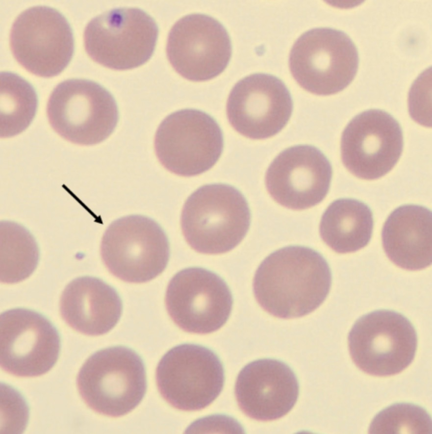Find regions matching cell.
I'll return each instance as SVG.
<instances>
[{
  "label": "cell",
  "instance_id": "obj_23",
  "mask_svg": "<svg viewBox=\"0 0 432 434\" xmlns=\"http://www.w3.org/2000/svg\"><path fill=\"white\" fill-rule=\"evenodd\" d=\"M38 97L32 85L18 75L0 73V137L16 136L33 121L38 107Z\"/></svg>",
  "mask_w": 432,
  "mask_h": 434
},
{
  "label": "cell",
  "instance_id": "obj_20",
  "mask_svg": "<svg viewBox=\"0 0 432 434\" xmlns=\"http://www.w3.org/2000/svg\"><path fill=\"white\" fill-rule=\"evenodd\" d=\"M432 218L430 209L416 204L400 206L390 213L382 230V243L396 265L416 271L431 265Z\"/></svg>",
  "mask_w": 432,
  "mask_h": 434
},
{
  "label": "cell",
  "instance_id": "obj_18",
  "mask_svg": "<svg viewBox=\"0 0 432 434\" xmlns=\"http://www.w3.org/2000/svg\"><path fill=\"white\" fill-rule=\"evenodd\" d=\"M238 405L248 417L261 421L280 419L297 401L299 384L291 368L273 358L250 362L239 372L235 384Z\"/></svg>",
  "mask_w": 432,
  "mask_h": 434
},
{
  "label": "cell",
  "instance_id": "obj_7",
  "mask_svg": "<svg viewBox=\"0 0 432 434\" xmlns=\"http://www.w3.org/2000/svg\"><path fill=\"white\" fill-rule=\"evenodd\" d=\"M158 35L154 19L137 8H119L93 18L84 32L85 51L96 62L115 70L133 69L152 55Z\"/></svg>",
  "mask_w": 432,
  "mask_h": 434
},
{
  "label": "cell",
  "instance_id": "obj_9",
  "mask_svg": "<svg viewBox=\"0 0 432 434\" xmlns=\"http://www.w3.org/2000/svg\"><path fill=\"white\" fill-rule=\"evenodd\" d=\"M154 147L161 165L183 177L201 174L211 169L222 153V131L205 112L184 109L167 116L155 134Z\"/></svg>",
  "mask_w": 432,
  "mask_h": 434
},
{
  "label": "cell",
  "instance_id": "obj_4",
  "mask_svg": "<svg viewBox=\"0 0 432 434\" xmlns=\"http://www.w3.org/2000/svg\"><path fill=\"white\" fill-rule=\"evenodd\" d=\"M47 114L58 135L83 146L105 140L119 120L118 106L112 94L99 83L81 78L65 80L54 88Z\"/></svg>",
  "mask_w": 432,
  "mask_h": 434
},
{
  "label": "cell",
  "instance_id": "obj_12",
  "mask_svg": "<svg viewBox=\"0 0 432 434\" xmlns=\"http://www.w3.org/2000/svg\"><path fill=\"white\" fill-rule=\"evenodd\" d=\"M231 292L215 273L200 267L177 273L167 286L165 304L174 322L182 330L204 334L216 331L232 308Z\"/></svg>",
  "mask_w": 432,
  "mask_h": 434
},
{
  "label": "cell",
  "instance_id": "obj_15",
  "mask_svg": "<svg viewBox=\"0 0 432 434\" xmlns=\"http://www.w3.org/2000/svg\"><path fill=\"white\" fill-rule=\"evenodd\" d=\"M404 145L398 122L380 109L364 111L354 117L341 138V156L347 169L366 180L379 179L397 163Z\"/></svg>",
  "mask_w": 432,
  "mask_h": 434
},
{
  "label": "cell",
  "instance_id": "obj_21",
  "mask_svg": "<svg viewBox=\"0 0 432 434\" xmlns=\"http://www.w3.org/2000/svg\"><path fill=\"white\" fill-rule=\"evenodd\" d=\"M373 217L370 207L354 199L332 202L324 212L319 232L323 241L339 254L356 252L365 247L372 235Z\"/></svg>",
  "mask_w": 432,
  "mask_h": 434
},
{
  "label": "cell",
  "instance_id": "obj_19",
  "mask_svg": "<svg viewBox=\"0 0 432 434\" xmlns=\"http://www.w3.org/2000/svg\"><path fill=\"white\" fill-rule=\"evenodd\" d=\"M60 311L63 319L75 330L98 336L116 325L122 312V303L115 289L102 280L83 276L65 287Z\"/></svg>",
  "mask_w": 432,
  "mask_h": 434
},
{
  "label": "cell",
  "instance_id": "obj_2",
  "mask_svg": "<svg viewBox=\"0 0 432 434\" xmlns=\"http://www.w3.org/2000/svg\"><path fill=\"white\" fill-rule=\"evenodd\" d=\"M251 212L243 195L223 183L203 185L183 205L180 224L183 236L196 251L216 255L228 252L246 235Z\"/></svg>",
  "mask_w": 432,
  "mask_h": 434
},
{
  "label": "cell",
  "instance_id": "obj_17",
  "mask_svg": "<svg viewBox=\"0 0 432 434\" xmlns=\"http://www.w3.org/2000/svg\"><path fill=\"white\" fill-rule=\"evenodd\" d=\"M332 175L331 164L316 147L299 145L280 153L267 170L265 182L271 197L288 208L303 210L326 196Z\"/></svg>",
  "mask_w": 432,
  "mask_h": 434
},
{
  "label": "cell",
  "instance_id": "obj_10",
  "mask_svg": "<svg viewBox=\"0 0 432 434\" xmlns=\"http://www.w3.org/2000/svg\"><path fill=\"white\" fill-rule=\"evenodd\" d=\"M156 384L172 407L195 411L210 405L224 383L223 365L217 355L204 346L185 343L169 350L156 369Z\"/></svg>",
  "mask_w": 432,
  "mask_h": 434
},
{
  "label": "cell",
  "instance_id": "obj_11",
  "mask_svg": "<svg viewBox=\"0 0 432 434\" xmlns=\"http://www.w3.org/2000/svg\"><path fill=\"white\" fill-rule=\"evenodd\" d=\"M10 44L18 62L43 77L61 73L74 51L69 22L56 9L47 6L31 7L19 15L12 26Z\"/></svg>",
  "mask_w": 432,
  "mask_h": 434
},
{
  "label": "cell",
  "instance_id": "obj_5",
  "mask_svg": "<svg viewBox=\"0 0 432 434\" xmlns=\"http://www.w3.org/2000/svg\"><path fill=\"white\" fill-rule=\"evenodd\" d=\"M358 54L350 37L341 30L318 27L302 34L289 56L291 74L306 91L319 96L336 94L355 78Z\"/></svg>",
  "mask_w": 432,
  "mask_h": 434
},
{
  "label": "cell",
  "instance_id": "obj_24",
  "mask_svg": "<svg viewBox=\"0 0 432 434\" xmlns=\"http://www.w3.org/2000/svg\"><path fill=\"white\" fill-rule=\"evenodd\" d=\"M432 419L422 407L398 403L380 411L374 417L368 433L378 434H432Z\"/></svg>",
  "mask_w": 432,
  "mask_h": 434
},
{
  "label": "cell",
  "instance_id": "obj_3",
  "mask_svg": "<svg viewBox=\"0 0 432 434\" xmlns=\"http://www.w3.org/2000/svg\"><path fill=\"white\" fill-rule=\"evenodd\" d=\"M81 398L92 410L120 417L134 409L147 390L145 366L140 356L125 346L99 350L85 361L76 378Z\"/></svg>",
  "mask_w": 432,
  "mask_h": 434
},
{
  "label": "cell",
  "instance_id": "obj_16",
  "mask_svg": "<svg viewBox=\"0 0 432 434\" xmlns=\"http://www.w3.org/2000/svg\"><path fill=\"white\" fill-rule=\"evenodd\" d=\"M293 107L284 82L266 73H255L239 80L229 95V123L241 135L265 139L279 133L288 123Z\"/></svg>",
  "mask_w": 432,
  "mask_h": 434
},
{
  "label": "cell",
  "instance_id": "obj_22",
  "mask_svg": "<svg viewBox=\"0 0 432 434\" xmlns=\"http://www.w3.org/2000/svg\"><path fill=\"white\" fill-rule=\"evenodd\" d=\"M0 281L15 283L29 277L39 261V250L31 233L14 222H0Z\"/></svg>",
  "mask_w": 432,
  "mask_h": 434
},
{
  "label": "cell",
  "instance_id": "obj_1",
  "mask_svg": "<svg viewBox=\"0 0 432 434\" xmlns=\"http://www.w3.org/2000/svg\"><path fill=\"white\" fill-rule=\"evenodd\" d=\"M330 266L316 251L289 246L267 256L253 280L254 297L271 315L282 319L304 316L325 300L331 285Z\"/></svg>",
  "mask_w": 432,
  "mask_h": 434
},
{
  "label": "cell",
  "instance_id": "obj_6",
  "mask_svg": "<svg viewBox=\"0 0 432 434\" xmlns=\"http://www.w3.org/2000/svg\"><path fill=\"white\" fill-rule=\"evenodd\" d=\"M103 263L114 276L132 283L147 282L165 269L170 256L167 236L153 219L131 215L112 222L101 244Z\"/></svg>",
  "mask_w": 432,
  "mask_h": 434
},
{
  "label": "cell",
  "instance_id": "obj_13",
  "mask_svg": "<svg viewBox=\"0 0 432 434\" xmlns=\"http://www.w3.org/2000/svg\"><path fill=\"white\" fill-rule=\"evenodd\" d=\"M230 38L215 18L193 13L179 19L168 36L166 53L175 71L193 81H204L222 73L231 55Z\"/></svg>",
  "mask_w": 432,
  "mask_h": 434
},
{
  "label": "cell",
  "instance_id": "obj_8",
  "mask_svg": "<svg viewBox=\"0 0 432 434\" xmlns=\"http://www.w3.org/2000/svg\"><path fill=\"white\" fill-rule=\"evenodd\" d=\"M349 350L356 365L374 376L400 373L414 358L417 335L410 321L392 310L379 309L359 318L348 336Z\"/></svg>",
  "mask_w": 432,
  "mask_h": 434
},
{
  "label": "cell",
  "instance_id": "obj_14",
  "mask_svg": "<svg viewBox=\"0 0 432 434\" xmlns=\"http://www.w3.org/2000/svg\"><path fill=\"white\" fill-rule=\"evenodd\" d=\"M58 331L41 314L16 308L0 315V366L19 377H35L49 372L59 357Z\"/></svg>",
  "mask_w": 432,
  "mask_h": 434
}]
</instances>
